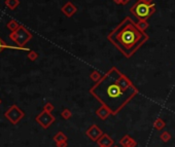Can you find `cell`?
Masks as SVG:
<instances>
[{
  "label": "cell",
  "mask_w": 175,
  "mask_h": 147,
  "mask_svg": "<svg viewBox=\"0 0 175 147\" xmlns=\"http://www.w3.org/2000/svg\"><path fill=\"white\" fill-rule=\"evenodd\" d=\"M5 5L11 10H16L20 5V0H5Z\"/></svg>",
  "instance_id": "cell-12"
},
{
  "label": "cell",
  "mask_w": 175,
  "mask_h": 147,
  "mask_svg": "<svg viewBox=\"0 0 175 147\" xmlns=\"http://www.w3.org/2000/svg\"><path fill=\"white\" fill-rule=\"evenodd\" d=\"M97 115L98 117H100L101 119H105V118H107V117L109 116V114H111V112L109 111V109L107 107H105V106H103L102 105V107H100L99 109L97 110Z\"/></svg>",
  "instance_id": "cell-9"
},
{
  "label": "cell",
  "mask_w": 175,
  "mask_h": 147,
  "mask_svg": "<svg viewBox=\"0 0 175 147\" xmlns=\"http://www.w3.org/2000/svg\"><path fill=\"white\" fill-rule=\"evenodd\" d=\"M91 78L92 79H93V80H95V81H98V80H99V79L100 78H101V77H100V74H99V72H97V71H94L93 73H92V74H91Z\"/></svg>",
  "instance_id": "cell-16"
},
{
  "label": "cell",
  "mask_w": 175,
  "mask_h": 147,
  "mask_svg": "<svg viewBox=\"0 0 175 147\" xmlns=\"http://www.w3.org/2000/svg\"><path fill=\"white\" fill-rule=\"evenodd\" d=\"M137 26H138V28L140 29V30L145 31L148 28V23L146 22V21H138Z\"/></svg>",
  "instance_id": "cell-14"
},
{
  "label": "cell",
  "mask_w": 175,
  "mask_h": 147,
  "mask_svg": "<svg viewBox=\"0 0 175 147\" xmlns=\"http://www.w3.org/2000/svg\"><path fill=\"white\" fill-rule=\"evenodd\" d=\"M143 1L147 2V3H153V0H143Z\"/></svg>",
  "instance_id": "cell-22"
},
{
  "label": "cell",
  "mask_w": 175,
  "mask_h": 147,
  "mask_svg": "<svg viewBox=\"0 0 175 147\" xmlns=\"http://www.w3.org/2000/svg\"><path fill=\"white\" fill-rule=\"evenodd\" d=\"M38 58V54L34 51H30L28 52V59L30 61H35Z\"/></svg>",
  "instance_id": "cell-15"
},
{
  "label": "cell",
  "mask_w": 175,
  "mask_h": 147,
  "mask_svg": "<svg viewBox=\"0 0 175 147\" xmlns=\"http://www.w3.org/2000/svg\"><path fill=\"white\" fill-rule=\"evenodd\" d=\"M156 11V5L153 3H147L143 0H138L133 6L130 8V13L134 14L138 21H146L152 17V14Z\"/></svg>",
  "instance_id": "cell-3"
},
{
  "label": "cell",
  "mask_w": 175,
  "mask_h": 147,
  "mask_svg": "<svg viewBox=\"0 0 175 147\" xmlns=\"http://www.w3.org/2000/svg\"><path fill=\"white\" fill-rule=\"evenodd\" d=\"M62 116H63L65 119L69 118V117L71 116V113H70V111L68 110V109H64V110H63V112H62Z\"/></svg>",
  "instance_id": "cell-18"
},
{
  "label": "cell",
  "mask_w": 175,
  "mask_h": 147,
  "mask_svg": "<svg viewBox=\"0 0 175 147\" xmlns=\"http://www.w3.org/2000/svg\"><path fill=\"white\" fill-rule=\"evenodd\" d=\"M1 103H2V101H1V99H0V105H1Z\"/></svg>",
  "instance_id": "cell-23"
},
{
  "label": "cell",
  "mask_w": 175,
  "mask_h": 147,
  "mask_svg": "<svg viewBox=\"0 0 175 147\" xmlns=\"http://www.w3.org/2000/svg\"><path fill=\"white\" fill-rule=\"evenodd\" d=\"M35 119H36V122L44 129L49 128L50 126L55 122V117L52 115L51 112H49V111L46 110H43L39 115L36 116Z\"/></svg>",
  "instance_id": "cell-6"
},
{
  "label": "cell",
  "mask_w": 175,
  "mask_h": 147,
  "mask_svg": "<svg viewBox=\"0 0 175 147\" xmlns=\"http://www.w3.org/2000/svg\"><path fill=\"white\" fill-rule=\"evenodd\" d=\"M98 143L103 147H110V145H112V143H113V141H112L108 136L104 135L101 139L98 140Z\"/></svg>",
  "instance_id": "cell-11"
},
{
  "label": "cell",
  "mask_w": 175,
  "mask_h": 147,
  "mask_svg": "<svg viewBox=\"0 0 175 147\" xmlns=\"http://www.w3.org/2000/svg\"><path fill=\"white\" fill-rule=\"evenodd\" d=\"M43 110H46L49 111V112H51L52 110H54V106H53V104H51V103H46Z\"/></svg>",
  "instance_id": "cell-19"
},
{
  "label": "cell",
  "mask_w": 175,
  "mask_h": 147,
  "mask_svg": "<svg viewBox=\"0 0 175 147\" xmlns=\"http://www.w3.org/2000/svg\"><path fill=\"white\" fill-rule=\"evenodd\" d=\"M54 139L57 141V142H60V141H65V139H66V138L64 137V135L62 134V133H59L57 136H55Z\"/></svg>",
  "instance_id": "cell-17"
},
{
  "label": "cell",
  "mask_w": 175,
  "mask_h": 147,
  "mask_svg": "<svg viewBox=\"0 0 175 147\" xmlns=\"http://www.w3.org/2000/svg\"><path fill=\"white\" fill-rule=\"evenodd\" d=\"M114 1V3H117V4H121V0H113Z\"/></svg>",
  "instance_id": "cell-21"
},
{
  "label": "cell",
  "mask_w": 175,
  "mask_h": 147,
  "mask_svg": "<svg viewBox=\"0 0 175 147\" xmlns=\"http://www.w3.org/2000/svg\"><path fill=\"white\" fill-rule=\"evenodd\" d=\"M130 1H131V0H121V4L126 5V4H128Z\"/></svg>",
  "instance_id": "cell-20"
},
{
  "label": "cell",
  "mask_w": 175,
  "mask_h": 147,
  "mask_svg": "<svg viewBox=\"0 0 175 147\" xmlns=\"http://www.w3.org/2000/svg\"><path fill=\"white\" fill-rule=\"evenodd\" d=\"M10 40H13L14 42H16V44L20 48H25V45L32 39V34L30 31H28L24 26L21 25L19 29L8 35Z\"/></svg>",
  "instance_id": "cell-4"
},
{
  "label": "cell",
  "mask_w": 175,
  "mask_h": 147,
  "mask_svg": "<svg viewBox=\"0 0 175 147\" xmlns=\"http://www.w3.org/2000/svg\"><path fill=\"white\" fill-rule=\"evenodd\" d=\"M20 26H21V25L19 24V23L17 22V21H14V20H10V22H8L7 24H6V28H7V29H10V30L11 32H14V31L18 30Z\"/></svg>",
  "instance_id": "cell-13"
},
{
  "label": "cell",
  "mask_w": 175,
  "mask_h": 147,
  "mask_svg": "<svg viewBox=\"0 0 175 147\" xmlns=\"http://www.w3.org/2000/svg\"><path fill=\"white\" fill-rule=\"evenodd\" d=\"M61 10L65 16L70 17H72L76 11H78V7H76L75 5H73L72 2H67V3L61 8Z\"/></svg>",
  "instance_id": "cell-7"
},
{
  "label": "cell",
  "mask_w": 175,
  "mask_h": 147,
  "mask_svg": "<svg viewBox=\"0 0 175 147\" xmlns=\"http://www.w3.org/2000/svg\"><path fill=\"white\" fill-rule=\"evenodd\" d=\"M101 134H102L101 130H99L96 126H93V127L89 129V131L87 132L88 136L90 137L91 139H93L94 141H98V138L101 136Z\"/></svg>",
  "instance_id": "cell-8"
},
{
  "label": "cell",
  "mask_w": 175,
  "mask_h": 147,
  "mask_svg": "<svg viewBox=\"0 0 175 147\" xmlns=\"http://www.w3.org/2000/svg\"><path fill=\"white\" fill-rule=\"evenodd\" d=\"M24 115H25V113H24L17 105L10 106V109L4 113V116L6 117L11 123H14V125H17V123L23 118Z\"/></svg>",
  "instance_id": "cell-5"
},
{
  "label": "cell",
  "mask_w": 175,
  "mask_h": 147,
  "mask_svg": "<svg viewBox=\"0 0 175 147\" xmlns=\"http://www.w3.org/2000/svg\"><path fill=\"white\" fill-rule=\"evenodd\" d=\"M100 147H103V146H100Z\"/></svg>",
  "instance_id": "cell-24"
},
{
  "label": "cell",
  "mask_w": 175,
  "mask_h": 147,
  "mask_svg": "<svg viewBox=\"0 0 175 147\" xmlns=\"http://www.w3.org/2000/svg\"><path fill=\"white\" fill-rule=\"evenodd\" d=\"M107 38L125 57L131 58L148 40V35L138 28L131 17H125Z\"/></svg>",
  "instance_id": "cell-2"
},
{
  "label": "cell",
  "mask_w": 175,
  "mask_h": 147,
  "mask_svg": "<svg viewBox=\"0 0 175 147\" xmlns=\"http://www.w3.org/2000/svg\"><path fill=\"white\" fill-rule=\"evenodd\" d=\"M5 48H8V49H17V51H20V49H23V51H28L30 52L29 48H20V46H10V45H7L6 43L4 42L3 40L0 38V52H1L3 49Z\"/></svg>",
  "instance_id": "cell-10"
},
{
  "label": "cell",
  "mask_w": 175,
  "mask_h": 147,
  "mask_svg": "<svg viewBox=\"0 0 175 147\" xmlns=\"http://www.w3.org/2000/svg\"><path fill=\"white\" fill-rule=\"evenodd\" d=\"M90 93L111 114L117 115L137 95L138 90L117 67H112L91 87Z\"/></svg>",
  "instance_id": "cell-1"
}]
</instances>
